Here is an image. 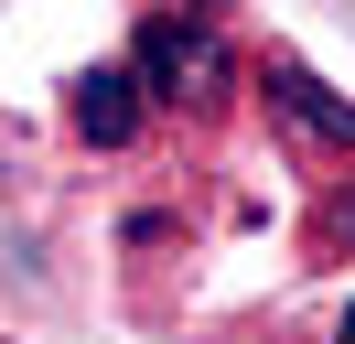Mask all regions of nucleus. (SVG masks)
I'll list each match as a JSON object with an SVG mask.
<instances>
[{
	"instance_id": "4",
	"label": "nucleus",
	"mask_w": 355,
	"mask_h": 344,
	"mask_svg": "<svg viewBox=\"0 0 355 344\" xmlns=\"http://www.w3.org/2000/svg\"><path fill=\"white\" fill-rule=\"evenodd\" d=\"M334 344H355V301H345V312H334Z\"/></svg>"
},
{
	"instance_id": "2",
	"label": "nucleus",
	"mask_w": 355,
	"mask_h": 344,
	"mask_svg": "<svg viewBox=\"0 0 355 344\" xmlns=\"http://www.w3.org/2000/svg\"><path fill=\"white\" fill-rule=\"evenodd\" d=\"M140 119H151V97H140L130 64H87V76L65 86V129H76L87 150H130V140H140Z\"/></svg>"
},
{
	"instance_id": "1",
	"label": "nucleus",
	"mask_w": 355,
	"mask_h": 344,
	"mask_svg": "<svg viewBox=\"0 0 355 344\" xmlns=\"http://www.w3.org/2000/svg\"><path fill=\"white\" fill-rule=\"evenodd\" d=\"M130 76H140L151 108H183V119H216V108L237 97V54H226V33L205 11L194 22H183V11H151L140 43H130Z\"/></svg>"
},
{
	"instance_id": "3",
	"label": "nucleus",
	"mask_w": 355,
	"mask_h": 344,
	"mask_svg": "<svg viewBox=\"0 0 355 344\" xmlns=\"http://www.w3.org/2000/svg\"><path fill=\"white\" fill-rule=\"evenodd\" d=\"M259 86H269V108H280L302 140H323V150H345V162H355V108L334 97V86L312 76L302 54H269V64H259Z\"/></svg>"
}]
</instances>
